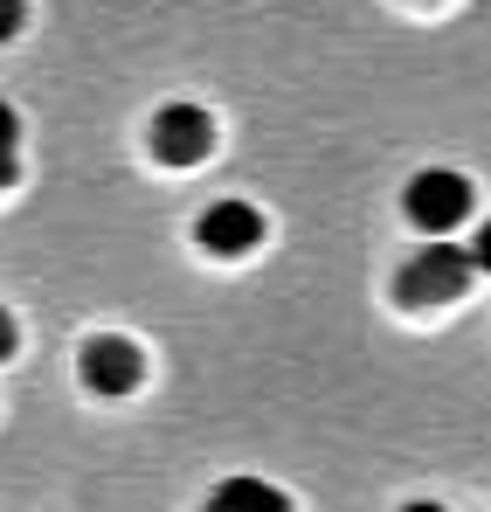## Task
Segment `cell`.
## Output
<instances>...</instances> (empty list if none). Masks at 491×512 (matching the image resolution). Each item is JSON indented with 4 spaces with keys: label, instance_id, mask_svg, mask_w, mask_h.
Returning a JSON list of instances; mask_svg holds the SVG:
<instances>
[{
    "label": "cell",
    "instance_id": "cell-2",
    "mask_svg": "<svg viewBox=\"0 0 491 512\" xmlns=\"http://www.w3.org/2000/svg\"><path fill=\"white\" fill-rule=\"evenodd\" d=\"M464 215H471V180H464V173L429 167V173H415V180H409V222L429 236V243L450 236Z\"/></svg>",
    "mask_w": 491,
    "mask_h": 512
},
{
    "label": "cell",
    "instance_id": "cell-3",
    "mask_svg": "<svg viewBox=\"0 0 491 512\" xmlns=\"http://www.w3.org/2000/svg\"><path fill=\"white\" fill-rule=\"evenodd\" d=\"M139 374H146V360H139V346L125 340V333H97V340H83L77 381L90 388V395H132Z\"/></svg>",
    "mask_w": 491,
    "mask_h": 512
},
{
    "label": "cell",
    "instance_id": "cell-5",
    "mask_svg": "<svg viewBox=\"0 0 491 512\" xmlns=\"http://www.w3.org/2000/svg\"><path fill=\"white\" fill-rule=\"evenodd\" d=\"M194 236H201L208 256H249L263 243V215H256L249 201H215V208H201Z\"/></svg>",
    "mask_w": 491,
    "mask_h": 512
},
{
    "label": "cell",
    "instance_id": "cell-4",
    "mask_svg": "<svg viewBox=\"0 0 491 512\" xmlns=\"http://www.w3.org/2000/svg\"><path fill=\"white\" fill-rule=\"evenodd\" d=\"M153 153L166 167H194L215 153V118L201 104H160L153 111Z\"/></svg>",
    "mask_w": 491,
    "mask_h": 512
},
{
    "label": "cell",
    "instance_id": "cell-7",
    "mask_svg": "<svg viewBox=\"0 0 491 512\" xmlns=\"http://www.w3.org/2000/svg\"><path fill=\"white\" fill-rule=\"evenodd\" d=\"M14 146H21V118H14V104L0 97V160H14Z\"/></svg>",
    "mask_w": 491,
    "mask_h": 512
},
{
    "label": "cell",
    "instance_id": "cell-6",
    "mask_svg": "<svg viewBox=\"0 0 491 512\" xmlns=\"http://www.w3.org/2000/svg\"><path fill=\"white\" fill-rule=\"evenodd\" d=\"M201 512H291V499L263 478H229V485H215V499Z\"/></svg>",
    "mask_w": 491,
    "mask_h": 512
},
{
    "label": "cell",
    "instance_id": "cell-11",
    "mask_svg": "<svg viewBox=\"0 0 491 512\" xmlns=\"http://www.w3.org/2000/svg\"><path fill=\"white\" fill-rule=\"evenodd\" d=\"M402 512H443V506H429V499H415V506H402Z\"/></svg>",
    "mask_w": 491,
    "mask_h": 512
},
{
    "label": "cell",
    "instance_id": "cell-10",
    "mask_svg": "<svg viewBox=\"0 0 491 512\" xmlns=\"http://www.w3.org/2000/svg\"><path fill=\"white\" fill-rule=\"evenodd\" d=\"M14 173H21V160H0V187H14Z\"/></svg>",
    "mask_w": 491,
    "mask_h": 512
},
{
    "label": "cell",
    "instance_id": "cell-9",
    "mask_svg": "<svg viewBox=\"0 0 491 512\" xmlns=\"http://www.w3.org/2000/svg\"><path fill=\"white\" fill-rule=\"evenodd\" d=\"M0 360H14V312H0Z\"/></svg>",
    "mask_w": 491,
    "mask_h": 512
},
{
    "label": "cell",
    "instance_id": "cell-1",
    "mask_svg": "<svg viewBox=\"0 0 491 512\" xmlns=\"http://www.w3.org/2000/svg\"><path fill=\"white\" fill-rule=\"evenodd\" d=\"M471 277H478V256L464 250V243H450V236H436V243H422V250L409 256L402 298H409V305H450V298L471 291Z\"/></svg>",
    "mask_w": 491,
    "mask_h": 512
},
{
    "label": "cell",
    "instance_id": "cell-8",
    "mask_svg": "<svg viewBox=\"0 0 491 512\" xmlns=\"http://www.w3.org/2000/svg\"><path fill=\"white\" fill-rule=\"evenodd\" d=\"M21 21H28V7H21V0H0V42H14Z\"/></svg>",
    "mask_w": 491,
    "mask_h": 512
}]
</instances>
